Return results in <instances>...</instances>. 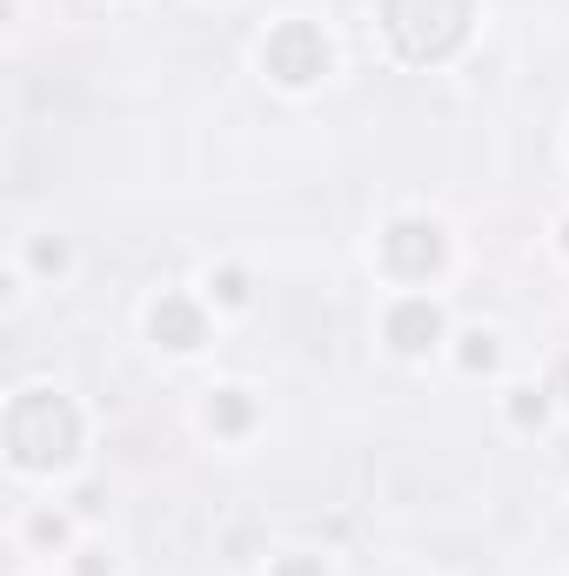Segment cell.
I'll use <instances>...</instances> for the list:
<instances>
[{"label": "cell", "mask_w": 569, "mask_h": 576, "mask_svg": "<svg viewBox=\"0 0 569 576\" xmlns=\"http://www.w3.org/2000/svg\"><path fill=\"white\" fill-rule=\"evenodd\" d=\"M395 342H402V349H429V342H436V309H429V302H409V309L395 315Z\"/></svg>", "instance_id": "6da1fadb"}]
</instances>
